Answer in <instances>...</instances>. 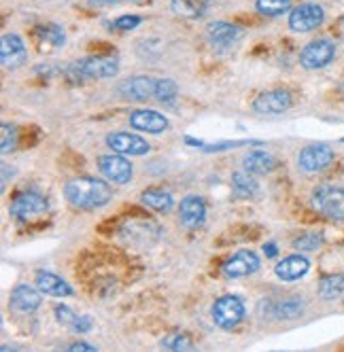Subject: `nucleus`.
<instances>
[{"instance_id":"f257e3e1","label":"nucleus","mask_w":344,"mask_h":352,"mask_svg":"<svg viewBox=\"0 0 344 352\" xmlns=\"http://www.w3.org/2000/svg\"><path fill=\"white\" fill-rule=\"evenodd\" d=\"M64 195L70 206L81 210H96L111 202L113 189L107 181L92 179V176H77L64 185Z\"/></svg>"},{"instance_id":"f03ea898","label":"nucleus","mask_w":344,"mask_h":352,"mask_svg":"<svg viewBox=\"0 0 344 352\" xmlns=\"http://www.w3.org/2000/svg\"><path fill=\"white\" fill-rule=\"evenodd\" d=\"M64 72L75 81L85 79H113L119 72V60L115 56H89L72 62L64 68Z\"/></svg>"},{"instance_id":"7ed1b4c3","label":"nucleus","mask_w":344,"mask_h":352,"mask_svg":"<svg viewBox=\"0 0 344 352\" xmlns=\"http://www.w3.org/2000/svg\"><path fill=\"white\" fill-rule=\"evenodd\" d=\"M244 304L242 299L236 297V295H224L219 297L213 308H211V316H213V322L219 327V329H236V327L244 320Z\"/></svg>"},{"instance_id":"20e7f679","label":"nucleus","mask_w":344,"mask_h":352,"mask_svg":"<svg viewBox=\"0 0 344 352\" xmlns=\"http://www.w3.org/2000/svg\"><path fill=\"white\" fill-rule=\"evenodd\" d=\"M47 210H49L47 197L36 191H19L9 206L11 217L17 221H34V219L47 214Z\"/></svg>"},{"instance_id":"39448f33","label":"nucleus","mask_w":344,"mask_h":352,"mask_svg":"<svg viewBox=\"0 0 344 352\" xmlns=\"http://www.w3.org/2000/svg\"><path fill=\"white\" fill-rule=\"evenodd\" d=\"M336 58V45L330 38L310 41L300 52V64L306 70H321L330 66Z\"/></svg>"},{"instance_id":"423d86ee","label":"nucleus","mask_w":344,"mask_h":352,"mask_svg":"<svg viewBox=\"0 0 344 352\" xmlns=\"http://www.w3.org/2000/svg\"><path fill=\"white\" fill-rule=\"evenodd\" d=\"M314 208L332 221H344V189L342 187H319L312 193Z\"/></svg>"},{"instance_id":"0eeeda50","label":"nucleus","mask_w":344,"mask_h":352,"mask_svg":"<svg viewBox=\"0 0 344 352\" xmlns=\"http://www.w3.org/2000/svg\"><path fill=\"white\" fill-rule=\"evenodd\" d=\"M325 21V11L321 5H314V3H304L298 5L293 11H289V28L293 32H312L316 30L321 23Z\"/></svg>"},{"instance_id":"6e6552de","label":"nucleus","mask_w":344,"mask_h":352,"mask_svg":"<svg viewBox=\"0 0 344 352\" xmlns=\"http://www.w3.org/2000/svg\"><path fill=\"white\" fill-rule=\"evenodd\" d=\"M259 267H261V261L255 250L242 248L224 261L221 272H224L226 278H247V276H253Z\"/></svg>"},{"instance_id":"1a4fd4ad","label":"nucleus","mask_w":344,"mask_h":352,"mask_svg":"<svg viewBox=\"0 0 344 352\" xmlns=\"http://www.w3.org/2000/svg\"><path fill=\"white\" fill-rule=\"evenodd\" d=\"M332 162H334V148L323 144V142L304 146L300 151V155H298L300 170H304L308 174H314V172H321V170L330 168Z\"/></svg>"},{"instance_id":"9d476101","label":"nucleus","mask_w":344,"mask_h":352,"mask_svg":"<svg viewBox=\"0 0 344 352\" xmlns=\"http://www.w3.org/2000/svg\"><path fill=\"white\" fill-rule=\"evenodd\" d=\"M107 146L113 151V153L119 155H132V157H140L149 153L151 144L147 142L142 136L138 134H130V132H113L107 136Z\"/></svg>"},{"instance_id":"9b49d317","label":"nucleus","mask_w":344,"mask_h":352,"mask_svg":"<svg viewBox=\"0 0 344 352\" xmlns=\"http://www.w3.org/2000/svg\"><path fill=\"white\" fill-rule=\"evenodd\" d=\"M293 96L289 89H270L253 100V111L259 115H283L291 109Z\"/></svg>"},{"instance_id":"f8f14e48","label":"nucleus","mask_w":344,"mask_h":352,"mask_svg":"<svg viewBox=\"0 0 344 352\" xmlns=\"http://www.w3.org/2000/svg\"><path fill=\"white\" fill-rule=\"evenodd\" d=\"M98 170L103 172V176L107 181H113L117 185H126L132 181V164L119 153H111V155H100L98 157Z\"/></svg>"},{"instance_id":"ddd939ff","label":"nucleus","mask_w":344,"mask_h":352,"mask_svg":"<svg viewBox=\"0 0 344 352\" xmlns=\"http://www.w3.org/2000/svg\"><path fill=\"white\" fill-rule=\"evenodd\" d=\"M28 58V49L23 38L15 32H7L3 34V41H0V60H3L5 68H19Z\"/></svg>"},{"instance_id":"4468645a","label":"nucleus","mask_w":344,"mask_h":352,"mask_svg":"<svg viewBox=\"0 0 344 352\" xmlns=\"http://www.w3.org/2000/svg\"><path fill=\"white\" fill-rule=\"evenodd\" d=\"M155 89H158V79L153 77H132V79H126L117 87L119 96L126 98V100H134V102H142V100H149V98H155Z\"/></svg>"},{"instance_id":"2eb2a0df","label":"nucleus","mask_w":344,"mask_h":352,"mask_svg":"<svg viewBox=\"0 0 344 352\" xmlns=\"http://www.w3.org/2000/svg\"><path fill=\"white\" fill-rule=\"evenodd\" d=\"M41 304H43V297H41L39 287L34 289L30 285H17L9 297L11 310H15L19 314H32L41 308Z\"/></svg>"},{"instance_id":"dca6fc26","label":"nucleus","mask_w":344,"mask_h":352,"mask_svg":"<svg viewBox=\"0 0 344 352\" xmlns=\"http://www.w3.org/2000/svg\"><path fill=\"white\" fill-rule=\"evenodd\" d=\"M179 219L187 230H198L206 221V204L200 195H185L179 206Z\"/></svg>"},{"instance_id":"f3484780","label":"nucleus","mask_w":344,"mask_h":352,"mask_svg":"<svg viewBox=\"0 0 344 352\" xmlns=\"http://www.w3.org/2000/svg\"><path fill=\"white\" fill-rule=\"evenodd\" d=\"M130 125L134 130L147 132V134H162L170 128L168 119L153 109H138L130 113Z\"/></svg>"},{"instance_id":"a211bd4d","label":"nucleus","mask_w":344,"mask_h":352,"mask_svg":"<svg viewBox=\"0 0 344 352\" xmlns=\"http://www.w3.org/2000/svg\"><path fill=\"white\" fill-rule=\"evenodd\" d=\"M242 36V30L230 21H211L206 28V38L213 47H232Z\"/></svg>"},{"instance_id":"6ab92c4d","label":"nucleus","mask_w":344,"mask_h":352,"mask_svg":"<svg viewBox=\"0 0 344 352\" xmlns=\"http://www.w3.org/2000/svg\"><path fill=\"white\" fill-rule=\"evenodd\" d=\"M310 270V261L304 255H289L283 261L277 263L275 274L277 278H281L283 283H296L308 274Z\"/></svg>"},{"instance_id":"aec40b11","label":"nucleus","mask_w":344,"mask_h":352,"mask_svg":"<svg viewBox=\"0 0 344 352\" xmlns=\"http://www.w3.org/2000/svg\"><path fill=\"white\" fill-rule=\"evenodd\" d=\"M34 283L39 287L41 293L52 295V297H70L72 295V287L62 278V276L54 274V272H36Z\"/></svg>"},{"instance_id":"412c9836","label":"nucleus","mask_w":344,"mask_h":352,"mask_svg":"<svg viewBox=\"0 0 344 352\" xmlns=\"http://www.w3.org/2000/svg\"><path fill=\"white\" fill-rule=\"evenodd\" d=\"M140 202L144 206H149L151 210H155V212H162V214H166V212H170L172 208H175V197H172L168 191L155 189V187L144 189L140 193Z\"/></svg>"},{"instance_id":"4be33fe9","label":"nucleus","mask_w":344,"mask_h":352,"mask_svg":"<svg viewBox=\"0 0 344 352\" xmlns=\"http://www.w3.org/2000/svg\"><path fill=\"white\" fill-rule=\"evenodd\" d=\"M242 168L255 174V176H264L270 174L275 168V157L268 153V151H251V153L244 155L242 160Z\"/></svg>"},{"instance_id":"5701e85b","label":"nucleus","mask_w":344,"mask_h":352,"mask_svg":"<svg viewBox=\"0 0 344 352\" xmlns=\"http://www.w3.org/2000/svg\"><path fill=\"white\" fill-rule=\"evenodd\" d=\"M208 7H211V0H170V9L187 19L204 17Z\"/></svg>"},{"instance_id":"b1692460","label":"nucleus","mask_w":344,"mask_h":352,"mask_svg":"<svg viewBox=\"0 0 344 352\" xmlns=\"http://www.w3.org/2000/svg\"><path fill=\"white\" fill-rule=\"evenodd\" d=\"M232 191L236 193V197H242V199L255 197L257 191H259V185L255 181V174H251L247 170L234 172L232 174Z\"/></svg>"},{"instance_id":"393cba45","label":"nucleus","mask_w":344,"mask_h":352,"mask_svg":"<svg viewBox=\"0 0 344 352\" xmlns=\"http://www.w3.org/2000/svg\"><path fill=\"white\" fill-rule=\"evenodd\" d=\"M319 295L325 301H334L344 295V274H330L319 280Z\"/></svg>"},{"instance_id":"a878e982","label":"nucleus","mask_w":344,"mask_h":352,"mask_svg":"<svg viewBox=\"0 0 344 352\" xmlns=\"http://www.w3.org/2000/svg\"><path fill=\"white\" fill-rule=\"evenodd\" d=\"M34 34L43 45H52L56 49L64 47V43H66V32L62 26H58V23H41V26H36Z\"/></svg>"},{"instance_id":"bb28decb","label":"nucleus","mask_w":344,"mask_h":352,"mask_svg":"<svg viewBox=\"0 0 344 352\" xmlns=\"http://www.w3.org/2000/svg\"><path fill=\"white\" fill-rule=\"evenodd\" d=\"M302 312H304L302 297H287L275 306V316L279 320H293V318L302 316Z\"/></svg>"},{"instance_id":"cd10ccee","label":"nucleus","mask_w":344,"mask_h":352,"mask_svg":"<svg viewBox=\"0 0 344 352\" xmlns=\"http://www.w3.org/2000/svg\"><path fill=\"white\" fill-rule=\"evenodd\" d=\"M255 9L266 17H279L291 11V0H255Z\"/></svg>"},{"instance_id":"c85d7f7f","label":"nucleus","mask_w":344,"mask_h":352,"mask_svg":"<svg viewBox=\"0 0 344 352\" xmlns=\"http://www.w3.org/2000/svg\"><path fill=\"white\" fill-rule=\"evenodd\" d=\"M321 246H323V236L319 232H306L293 240V248H298L300 253H312V250H319Z\"/></svg>"},{"instance_id":"c756f323","label":"nucleus","mask_w":344,"mask_h":352,"mask_svg":"<svg viewBox=\"0 0 344 352\" xmlns=\"http://www.w3.org/2000/svg\"><path fill=\"white\" fill-rule=\"evenodd\" d=\"M179 96V87L172 79H158V89H155V98L162 104H175V100Z\"/></svg>"},{"instance_id":"7c9ffc66","label":"nucleus","mask_w":344,"mask_h":352,"mask_svg":"<svg viewBox=\"0 0 344 352\" xmlns=\"http://www.w3.org/2000/svg\"><path fill=\"white\" fill-rule=\"evenodd\" d=\"M17 144V130H15V125L11 123H3L0 125V151L7 155L11 153V151L15 148Z\"/></svg>"},{"instance_id":"2f4dec72","label":"nucleus","mask_w":344,"mask_h":352,"mask_svg":"<svg viewBox=\"0 0 344 352\" xmlns=\"http://www.w3.org/2000/svg\"><path fill=\"white\" fill-rule=\"evenodd\" d=\"M162 346L166 350H193V342L185 333H170L162 340Z\"/></svg>"},{"instance_id":"473e14b6","label":"nucleus","mask_w":344,"mask_h":352,"mask_svg":"<svg viewBox=\"0 0 344 352\" xmlns=\"http://www.w3.org/2000/svg\"><path fill=\"white\" fill-rule=\"evenodd\" d=\"M56 320L62 324V327H66V329H72V327L77 324V320H79V314L77 312H72L68 306H64V304H58L56 306Z\"/></svg>"},{"instance_id":"72a5a7b5","label":"nucleus","mask_w":344,"mask_h":352,"mask_svg":"<svg viewBox=\"0 0 344 352\" xmlns=\"http://www.w3.org/2000/svg\"><path fill=\"white\" fill-rule=\"evenodd\" d=\"M140 17L138 15H121V17H117L115 21H113V26L117 28V30H124V32H128V30H134V28H138L140 26Z\"/></svg>"},{"instance_id":"f704fd0d","label":"nucleus","mask_w":344,"mask_h":352,"mask_svg":"<svg viewBox=\"0 0 344 352\" xmlns=\"http://www.w3.org/2000/svg\"><path fill=\"white\" fill-rule=\"evenodd\" d=\"M92 327H94L92 316L81 314V316H79V320H77V324L72 327V331H75V333H87V331H92Z\"/></svg>"},{"instance_id":"c9c22d12","label":"nucleus","mask_w":344,"mask_h":352,"mask_svg":"<svg viewBox=\"0 0 344 352\" xmlns=\"http://www.w3.org/2000/svg\"><path fill=\"white\" fill-rule=\"evenodd\" d=\"M94 352V350H98L96 346H92V344H87V342H75V344H70L68 346V352Z\"/></svg>"},{"instance_id":"e433bc0d","label":"nucleus","mask_w":344,"mask_h":352,"mask_svg":"<svg viewBox=\"0 0 344 352\" xmlns=\"http://www.w3.org/2000/svg\"><path fill=\"white\" fill-rule=\"evenodd\" d=\"M264 255H266L268 259L277 257V255H279V248H277V244H275V242H268V244H264Z\"/></svg>"},{"instance_id":"4c0bfd02","label":"nucleus","mask_w":344,"mask_h":352,"mask_svg":"<svg viewBox=\"0 0 344 352\" xmlns=\"http://www.w3.org/2000/svg\"><path fill=\"white\" fill-rule=\"evenodd\" d=\"M87 3H92V5H115L117 0H87Z\"/></svg>"},{"instance_id":"58836bf2","label":"nucleus","mask_w":344,"mask_h":352,"mask_svg":"<svg viewBox=\"0 0 344 352\" xmlns=\"http://www.w3.org/2000/svg\"><path fill=\"white\" fill-rule=\"evenodd\" d=\"M342 142H344V138H342Z\"/></svg>"}]
</instances>
